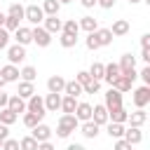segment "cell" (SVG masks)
Returning a JSON list of instances; mask_svg holds the SVG:
<instances>
[{"mask_svg":"<svg viewBox=\"0 0 150 150\" xmlns=\"http://www.w3.org/2000/svg\"><path fill=\"white\" fill-rule=\"evenodd\" d=\"M77 127H80V122L75 120V115H61L59 122H56V136L59 138H68Z\"/></svg>","mask_w":150,"mask_h":150,"instance_id":"6da1fadb","label":"cell"},{"mask_svg":"<svg viewBox=\"0 0 150 150\" xmlns=\"http://www.w3.org/2000/svg\"><path fill=\"white\" fill-rule=\"evenodd\" d=\"M131 101H134V105H136V108L145 110V108L150 105V87H148V84L136 87V89L131 91Z\"/></svg>","mask_w":150,"mask_h":150,"instance_id":"7a4b0ae2","label":"cell"},{"mask_svg":"<svg viewBox=\"0 0 150 150\" xmlns=\"http://www.w3.org/2000/svg\"><path fill=\"white\" fill-rule=\"evenodd\" d=\"M26 112H33L40 122H42V117L47 115V110H45V101H42V96H38V94H33L28 101H26Z\"/></svg>","mask_w":150,"mask_h":150,"instance_id":"3957f363","label":"cell"},{"mask_svg":"<svg viewBox=\"0 0 150 150\" xmlns=\"http://www.w3.org/2000/svg\"><path fill=\"white\" fill-rule=\"evenodd\" d=\"M23 19H26L30 26H40L42 19H45V12H42L40 5H28V7H23Z\"/></svg>","mask_w":150,"mask_h":150,"instance_id":"277c9868","label":"cell"},{"mask_svg":"<svg viewBox=\"0 0 150 150\" xmlns=\"http://www.w3.org/2000/svg\"><path fill=\"white\" fill-rule=\"evenodd\" d=\"M30 35H33V42H35L38 47H49V45H52V35H49L42 26H33V28H30Z\"/></svg>","mask_w":150,"mask_h":150,"instance_id":"5b68a950","label":"cell"},{"mask_svg":"<svg viewBox=\"0 0 150 150\" xmlns=\"http://www.w3.org/2000/svg\"><path fill=\"white\" fill-rule=\"evenodd\" d=\"M5 52H7V63H12V66H16L26 59V47H21V45H9Z\"/></svg>","mask_w":150,"mask_h":150,"instance_id":"8992f818","label":"cell"},{"mask_svg":"<svg viewBox=\"0 0 150 150\" xmlns=\"http://www.w3.org/2000/svg\"><path fill=\"white\" fill-rule=\"evenodd\" d=\"M52 134H54V131H52V127H49V124H45V122H40L38 127H33V129H30V136H33L38 143L52 141Z\"/></svg>","mask_w":150,"mask_h":150,"instance_id":"52a82bcc","label":"cell"},{"mask_svg":"<svg viewBox=\"0 0 150 150\" xmlns=\"http://www.w3.org/2000/svg\"><path fill=\"white\" fill-rule=\"evenodd\" d=\"M91 122L98 124V127H105V124H108V108H105L103 103L91 105Z\"/></svg>","mask_w":150,"mask_h":150,"instance_id":"ba28073f","label":"cell"},{"mask_svg":"<svg viewBox=\"0 0 150 150\" xmlns=\"http://www.w3.org/2000/svg\"><path fill=\"white\" fill-rule=\"evenodd\" d=\"M73 115H75L77 122H89V120H91V103H87V101H77Z\"/></svg>","mask_w":150,"mask_h":150,"instance_id":"9c48e42d","label":"cell"},{"mask_svg":"<svg viewBox=\"0 0 150 150\" xmlns=\"http://www.w3.org/2000/svg\"><path fill=\"white\" fill-rule=\"evenodd\" d=\"M122 96H124V94H120L117 89H112V87H110V89L105 91V101H103V105H105L108 110L120 108V105H122Z\"/></svg>","mask_w":150,"mask_h":150,"instance_id":"30bf717a","label":"cell"},{"mask_svg":"<svg viewBox=\"0 0 150 150\" xmlns=\"http://www.w3.org/2000/svg\"><path fill=\"white\" fill-rule=\"evenodd\" d=\"M14 40H16V45H21V47H26V45H30L33 42V35H30V28L28 26H19L16 30H14V35H12Z\"/></svg>","mask_w":150,"mask_h":150,"instance_id":"8fae6325","label":"cell"},{"mask_svg":"<svg viewBox=\"0 0 150 150\" xmlns=\"http://www.w3.org/2000/svg\"><path fill=\"white\" fill-rule=\"evenodd\" d=\"M61 26H63V21H61L59 16H45V19H42V28H45L49 35L61 33Z\"/></svg>","mask_w":150,"mask_h":150,"instance_id":"7c38bea8","label":"cell"},{"mask_svg":"<svg viewBox=\"0 0 150 150\" xmlns=\"http://www.w3.org/2000/svg\"><path fill=\"white\" fill-rule=\"evenodd\" d=\"M63 87H66V77H61V75H52L47 80V91L49 94H63Z\"/></svg>","mask_w":150,"mask_h":150,"instance_id":"4fadbf2b","label":"cell"},{"mask_svg":"<svg viewBox=\"0 0 150 150\" xmlns=\"http://www.w3.org/2000/svg\"><path fill=\"white\" fill-rule=\"evenodd\" d=\"M7 108L14 112V115H23L26 112V101L16 94H9V101H7Z\"/></svg>","mask_w":150,"mask_h":150,"instance_id":"5bb4252c","label":"cell"},{"mask_svg":"<svg viewBox=\"0 0 150 150\" xmlns=\"http://www.w3.org/2000/svg\"><path fill=\"white\" fill-rule=\"evenodd\" d=\"M122 73H120V66L117 63H105V68H103V82H108L110 87H112V82L120 77Z\"/></svg>","mask_w":150,"mask_h":150,"instance_id":"9a60e30c","label":"cell"},{"mask_svg":"<svg viewBox=\"0 0 150 150\" xmlns=\"http://www.w3.org/2000/svg\"><path fill=\"white\" fill-rule=\"evenodd\" d=\"M134 82H136V80H131V77H127V75H120V77L112 82V89H117L120 94H127V91L134 89Z\"/></svg>","mask_w":150,"mask_h":150,"instance_id":"2e32d148","label":"cell"},{"mask_svg":"<svg viewBox=\"0 0 150 150\" xmlns=\"http://www.w3.org/2000/svg\"><path fill=\"white\" fill-rule=\"evenodd\" d=\"M127 120H129V112L124 110V105H120V108H112V110H108V122L127 124Z\"/></svg>","mask_w":150,"mask_h":150,"instance_id":"e0dca14e","label":"cell"},{"mask_svg":"<svg viewBox=\"0 0 150 150\" xmlns=\"http://www.w3.org/2000/svg\"><path fill=\"white\" fill-rule=\"evenodd\" d=\"M77 129H80V134H82L84 138H96V136H98V131H101V127H98V124H94L91 120H89V122H80V127H77Z\"/></svg>","mask_w":150,"mask_h":150,"instance_id":"ac0fdd59","label":"cell"},{"mask_svg":"<svg viewBox=\"0 0 150 150\" xmlns=\"http://www.w3.org/2000/svg\"><path fill=\"white\" fill-rule=\"evenodd\" d=\"M129 145H138L141 141H143V131L138 129V127H129V129H124V136H122Z\"/></svg>","mask_w":150,"mask_h":150,"instance_id":"d6986e66","label":"cell"},{"mask_svg":"<svg viewBox=\"0 0 150 150\" xmlns=\"http://www.w3.org/2000/svg\"><path fill=\"white\" fill-rule=\"evenodd\" d=\"M0 75H2V80L9 84V82H19V68L16 66H12V63H5L2 68H0Z\"/></svg>","mask_w":150,"mask_h":150,"instance_id":"ffe728a7","label":"cell"},{"mask_svg":"<svg viewBox=\"0 0 150 150\" xmlns=\"http://www.w3.org/2000/svg\"><path fill=\"white\" fill-rule=\"evenodd\" d=\"M94 38H96L98 47L112 45V33H110V28H96V30H94Z\"/></svg>","mask_w":150,"mask_h":150,"instance_id":"44dd1931","label":"cell"},{"mask_svg":"<svg viewBox=\"0 0 150 150\" xmlns=\"http://www.w3.org/2000/svg\"><path fill=\"white\" fill-rule=\"evenodd\" d=\"M42 101H45V110H47V112L61 110V94H47Z\"/></svg>","mask_w":150,"mask_h":150,"instance_id":"7402d4cb","label":"cell"},{"mask_svg":"<svg viewBox=\"0 0 150 150\" xmlns=\"http://www.w3.org/2000/svg\"><path fill=\"white\" fill-rule=\"evenodd\" d=\"M127 122H129L131 127H138V129H141V127L148 122V112L141 110V108H136L134 112H129V120H127Z\"/></svg>","mask_w":150,"mask_h":150,"instance_id":"603a6c76","label":"cell"},{"mask_svg":"<svg viewBox=\"0 0 150 150\" xmlns=\"http://www.w3.org/2000/svg\"><path fill=\"white\" fill-rule=\"evenodd\" d=\"M129 21L127 19H117V21H112V28H110V33H112V38H122V35H127L129 33Z\"/></svg>","mask_w":150,"mask_h":150,"instance_id":"cb8c5ba5","label":"cell"},{"mask_svg":"<svg viewBox=\"0 0 150 150\" xmlns=\"http://www.w3.org/2000/svg\"><path fill=\"white\" fill-rule=\"evenodd\" d=\"M33 94H38V91H35V84H33V82H21V80H19V89H16V96H21L23 101H28Z\"/></svg>","mask_w":150,"mask_h":150,"instance_id":"d4e9b609","label":"cell"},{"mask_svg":"<svg viewBox=\"0 0 150 150\" xmlns=\"http://www.w3.org/2000/svg\"><path fill=\"white\" fill-rule=\"evenodd\" d=\"M63 96H73V98L82 96V84H80V82H75V80H66V87H63Z\"/></svg>","mask_w":150,"mask_h":150,"instance_id":"484cf974","label":"cell"},{"mask_svg":"<svg viewBox=\"0 0 150 150\" xmlns=\"http://www.w3.org/2000/svg\"><path fill=\"white\" fill-rule=\"evenodd\" d=\"M42 12L45 16H59V9H61V2L59 0H42Z\"/></svg>","mask_w":150,"mask_h":150,"instance_id":"4316f807","label":"cell"},{"mask_svg":"<svg viewBox=\"0 0 150 150\" xmlns=\"http://www.w3.org/2000/svg\"><path fill=\"white\" fill-rule=\"evenodd\" d=\"M77 26H80V30H84V33H94V30L98 28V19H94V16H82V19L77 21Z\"/></svg>","mask_w":150,"mask_h":150,"instance_id":"83f0119b","label":"cell"},{"mask_svg":"<svg viewBox=\"0 0 150 150\" xmlns=\"http://www.w3.org/2000/svg\"><path fill=\"white\" fill-rule=\"evenodd\" d=\"M75 105H77V98L61 94V112H63V115H73V112H75Z\"/></svg>","mask_w":150,"mask_h":150,"instance_id":"f1b7e54d","label":"cell"},{"mask_svg":"<svg viewBox=\"0 0 150 150\" xmlns=\"http://www.w3.org/2000/svg\"><path fill=\"white\" fill-rule=\"evenodd\" d=\"M103 68H105V63H101V61H94L91 66H89V77L91 80H98V82H103Z\"/></svg>","mask_w":150,"mask_h":150,"instance_id":"f546056e","label":"cell"},{"mask_svg":"<svg viewBox=\"0 0 150 150\" xmlns=\"http://www.w3.org/2000/svg\"><path fill=\"white\" fill-rule=\"evenodd\" d=\"M105 131H108V136H110V138H115V141H117V138H122V136H124V124L108 122V124H105Z\"/></svg>","mask_w":150,"mask_h":150,"instance_id":"4dcf8cb0","label":"cell"},{"mask_svg":"<svg viewBox=\"0 0 150 150\" xmlns=\"http://www.w3.org/2000/svg\"><path fill=\"white\" fill-rule=\"evenodd\" d=\"M35 77H38V70H35L33 66H23V68L19 70V80H21V82H35Z\"/></svg>","mask_w":150,"mask_h":150,"instance_id":"1f68e13d","label":"cell"},{"mask_svg":"<svg viewBox=\"0 0 150 150\" xmlns=\"http://www.w3.org/2000/svg\"><path fill=\"white\" fill-rule=\"evenodd\" d=\"M16 120H19V115H14L9 108H2V110H0V124H5V127H12Z\"/></svg>","mask_w":150,"mask_h":150,"instance_id":"d6a6232c","label":"cell"},{"mask_svg":"<svg viewBox=\"0 0 150 150\" xmlns=\"http://www.w3.org/2000/svg\"><path fill=\"white\" fill-rule=\"evenodd\" d=\"M61 33H66V35H75V38H77V33H80V26H77V21H75V19H68V21H63V26H61Z\"/></svg>","mask_w":150,"mask_h":150,"instance_id":"836d02e7","label":"cell"},{"mask_svg":"<svg viewBox=\"0 0 150 150\" xmlns=\"http://www.w3.org/2000/svg\"><path fill=\"white\" fill-rule=\"evenodd\" d=\"M19 150H38V141L28 134V136H23V138L19 141Z\"/></svg>","mask_w":150,"mask_h":150,"instance_id":"e575fe53","label":"cell"},{"mask_svg":"<svg viewBox=\"0 0 150 150\" xmlns=\"http://www.w3.org/2000/svg\"><path fill=\"white\" fill-rule=\"evenodd\" d=\"M7 16H14V19H23V5L21 2H12L9 5V9H7Z\"/></svg>","mask_w":150,"mask_h":150,"instance_id":"d590c367","label":"cell"},{"mask_svg":"<svg viewBox=\"0 0 150 150\" xmlns=\"http://www.w3.org/2000/svg\"><path fill=\"white\" fill-rule=\"evenodd\" d=\"M61 38H59V42H61V47L63 49H70V47H75L77 45V38L75 35H66V33H59Z\"/></svg>","mask_w":150,"mask_h":150,"instance_id":"8d00e7d4","label":"cell"},{"mask_svg":"<svg viewBox=\"0 0 150 150\" xmlns=\"http://www.w3.org/2000/svg\"><path fill=\"white\" fill-rule=\"evenodd\" d=\"M21 122H23V127H26V129H33V127H38V124H40V120H38L33 112H23Z\"/></svg>","mask_w":150,"mask_h":150,"instance_id":"74e56055","label":"cell"},{"mask_svg":"<svg viewBox=\"0 0 150 150\" xmlns=\"http://www.w3.org/2000/svg\"><path fill=\"white\" fill-rule=\"evenodd\" d=\"M98 89H101V82H98V80H89V82L82 87V94H98Z\"/></svg>","mask_w":150,"mask_h":150,"instance_id":"f35d334b","label":"cell"},{"mask_svg":"<svg viewBox=\"0 0 150 150\" xmlns=\"http://www.w3.org/2000/svg\"><path fill=\"white\" fill-rule=\"evenodd\" d=\"M19 26H21V21H19V19H14V16H7V19H5V26H2V28H5L7 33H14V30H16Z\"/></svg>","mask_w":150,"mask_h":150,"instance_id":"ab89813d","label":"cell"},{"mask_svg":"<svg viewBox=\"0 0 150 150\" xmlns=\"http://www.w3.org/2000/svg\"><path fill=\"white\" fill-rule=\"evenodd\" d=\"M9 40H12V33H7L5 28H0V52L9 47Z\"/></svg>","mask_w":150,"mask_h":150,"instance_id":"60d3db41","label":"cell"},{"mask_svg":"<svg viewBox=\"0 0 150 150\" xmlns=\"http://www.w3.org/2000/svg\"><path fill=\"white\" fill-rule=\"evenodd\" d=\"M84 45H87V49H89V52H96V49H98V42H96V38H94V33H87Z\"/></svg>","mask_w":150,"mask_h":150,"instance_id":"b9f144b4","label":"cell"},{"mask_svg":"<svg viewBox=\"0 0 150 150\" xmlns=\"http://www.w3.org/2000/svg\"><path fill=\"white\" fill-rule=\"evenodd\" d=\"M138 77L143 80V84H148V87H150V66H143V68L138 70Z\"/></svg>","mask_w":150,"mask_h":150,"instance_id":"7bdbcfd3","label":"cell"},{"mask_svg":"<svg viewBox=\"0 0 150 150\" xmlns=\"http://www.w3.org/2000/svg\"><path fill=\"white\" fill-rule=\"evenodd\" d=\"M89 80H91V77H89V73H87V70H80V73L75 75V82H80L82 87H84V84H87Z\"/></svg>","mask_w":150,"mask_h":150,"instance_id":"ee69618b","label":"cell"},{"mask_svg":"<svg viewBox=\"0 0 150 150\" xmlns=\"http://www.w3.org/2000/svg\"><path fill=\"white\" fill-rule=\"evenodd\" d=\"M2 150H19V141L16 138H7L2 143Z\"/></svg>","mask_w":150,"mask_h":150,"instance_id":"f6af8a7d","label":"cell"},{"mask_svg":"<svg viewBox=\"0 0 150 150\" xmlns=\"http://www.w3.org/2000/svg\"><path fill=\"white\" fill-rule=\"evenodd\" d=\"M131 148H134V145H129L124 138H117V141H115V145H112V150H131Z\"/></svg>","mask_w":150,"mask_h":150,"instance_id":"bcb514c9","label":"cell"},{"mask_svg":"<svg viewBox=\"0 0 150 150\" xmlns=\"http://www.w3.org/2000/svg\"><path fill=\"white\" fill-rule=\"evenodd\" d=\"M96 5H98L101 9H112V7H115V0H96Z\"/></svg>","mask_w":150,"mask_h":150,"instance_id":"7dc6e473","label":"cell"},{"mask_svg":"<svg viewBox=\"0 0 150 150\" xmlns=\"http://www.w3.org/2000/svg\"><path fill=\"white\" fill-rule=\"evenodd\" d=\"M7 101H9V94H7L5 89H0V110L7 108Z\"/></svg>","mask_w":150,"mask_h":150,"instance_id":"c3c4849f","label":"cell"},{"mask_svg":"<svg viewBox=\"0 0 150 150\" xmlns=\"http://www.w3.org/2000/svg\"><path fill=\"white\" fill-rule=\"evenodd\" d=\"M141 59L145 61V66H150V47H143L141 49Z\"/></svg>","mask_w":150,"mask_h":150,"instance_id":"681fc988","label":"cell"},{"mask_svg":"<svg viewBox=\"0 0 150 150\" xmlns=\"http://www.w3.org/2000/svg\"><path fill=\"white\" fill-rule=\"evenodd\" d=\"M7 138H9V127L0 124V141H7Z\"/></svg>","mask_w":150,"mask_h":150,"instance_id":"f907efd6","label":"cell"},{"mask_svg":"<svg viewBox=\"0 0 150 150\" xmlns=\"http://www.w3.org/2000/svg\"><path fill=\"white\" fill-rule=\"evenodd\" d=\"M38 150H56L52 141H45V143H38Z\"/></svg>","mask_w":150,"mask_h":150,"instance_id":"816d5d0a","label":"cell"},{"mask_svg":"<svg viewBox=\"0 0 150 150\" xmlns=\"http://www.w3.org/2000/svg\"><path fill=\"white\" fill-rule=\"evenodd\" d=\"M143 47H150V33H143L141 35V49Z\"/></svg>","mask_w":150,"mask_h":150,"instance_id":"f5cc1de1","label":"cell"},{"mask_svg":"<svg viewBox=\"0 0 150 150\" xmlns=\"http://www.w3.org/2000/svg\"><path fill=\"white\" fill-rule=\"evenodd\" d=\"M80 5L84 9H91V7H96V0H80Z\"/></svg>","mask_w":150,"mask_h":150,"instance_id":"db71d44e","label":"cell"},{"mask_svg":"<svg viewBox=\"0 0 150 150\" xmlns=\"http://www.w3.org/2000/svg\"><path fill=\"white\" fill-rule=\"evenodd\" d=\"M66 150H87V148H84L82 143H70V145H68Z\"/></svg>","mask_w":150,"mask_h":150,"instance_id":"11a10c76","label":"cell"},{"mask_svg":"<svg viewBox=\"0 0 150 150\" xmlns=\"http://www.w3.org/2000/svg\"><path fill=\"white\" fill-rule=\"evenodd\" d=\"M5 19H7V14H2V12H0V28L5 26Z\"/></svg>","mask_w":150,"mask_h":150,"instance_id":"9f6ffc18","label":"cell"},{"mask_svg":"<svg viewBox=\"0 0 150 150\" xmlns=\"http://www.w3.org/2000/svg\"><path fill=\"white\" fill-rule=\"evenodd\" d=\"M5 87H7V82H5V80H2V75H0V89H5Z\"/></svg>","mask_w":150,"mask_h":150,"instance_id":"6f0895ef","label":"cell"},{"mask_svg":"<svg viewBox=\"0 0 150 150\" xmlns=\"http://www.w3.org/2000/svg\"><path fill=\"white\" fill-rule=\"evenodd\" d=\"M61 5H68V2H75V0H59Z\"/></svg>","mask_w":150,"mask_h":150,"instance_id":"680465c9","label":"cell"},{"mask_svg":"<svg viewBox=\"0 0 150 150\" xmlns=\"http://www.w3.org/2000/svg\"><path fill=\"white\" fill-rule=\"evenodd\" d=\"M129 2H131V5H136V2H141V0H129Z\"/></svg>","mask_w":150,"mask_h":150,"instance_id":"91938a15","label":"cell"}]
</instances>
